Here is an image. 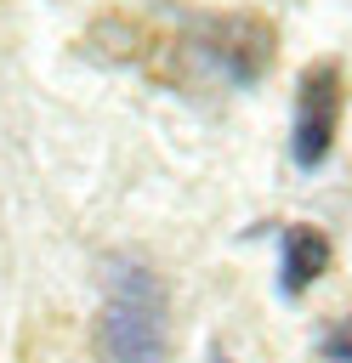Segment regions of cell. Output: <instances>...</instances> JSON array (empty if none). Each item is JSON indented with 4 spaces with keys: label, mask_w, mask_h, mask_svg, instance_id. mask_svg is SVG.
<instances>
[{
    "label": "cell",
    "mask_w": 352,
    "mask_h": 363,
    "mask_svg": "<svg viewBox=\"0 0 352 363\" xmlns=\"http://www.w3.org/2000/svg\"><path fill=\"white\" fill-rule=\"evenodd\" d=\"M97 352L102 363H165L170 352V301L153 267L114 261L102 312H97Z\"/></svg>",
    "instance_id": "1"
},
{
    "label": "cell",
    "mask_w": 352,
    "mask_h": 363,
    "mask_svg": "<svg viewBox=\"0 0 352 363\" xmlns=\"http://www.w3.org/2000/svg\"><path fill=\"white\" fill-rule=\"evenodd\" d=\"M182 51L221 85H255L273 68L278 34L255 11H216V17H193L182 28Z\"/></svg>",
    "instance_id": "2"
},
{
    "label": "cell",
    "mask_w": 352,
    "mask_h": 363,
    "mask_svg": "<svg viewBox=\"0 0 352 363\" xmlns=\"http://www.w3.org/2000/svg\"><path fill=\"white\" fill-rule=\"evenodd\" d=\"M341 108H346V79H341V62L318 57L301 68L295 79V113H290V159L295 170H318L335 147V130H341Z\"/></svg>",
    "instance_id": "3"
},
{
    "label": "cell",
    "mask_w": 352,
    "mask_h": 363,
    "mask_svg": "<svg viewBox=\"0 0 352 363\" xmlns=\"http://www.w3.org/2000/svg\"><path fill=\"white\" fill-rule=\"evenodd\" d=\"M324 272H329V238H324L318 227H307V221L284 227V238H278V289L295 301V295H307Z\"/></svg>",
    "instance_id": "4"
},
{
    "label": "cell",
    "mask_w": 352,
    "mask_h": 363,
    "mask_svg": "<svg viewBox=\"0 0 352 363\" xmlns=\"http://www.w3.org/2000/svg\"><path fill=\"white\" fill-rule=\"evenodd\" d=\"M324 357H329V363H352V318H341V323L324 335Z\"/></svg>",
    "instance_id": "5"
}]
</instances>
